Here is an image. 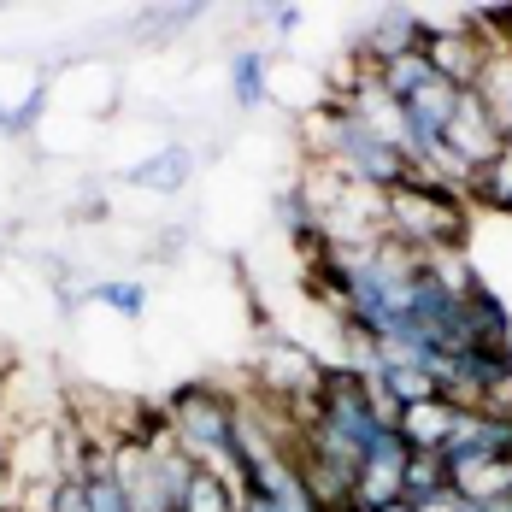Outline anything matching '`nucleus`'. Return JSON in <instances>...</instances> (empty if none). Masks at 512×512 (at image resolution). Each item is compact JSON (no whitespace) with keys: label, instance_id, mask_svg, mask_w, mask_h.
Returning a JSON list of instances; mask_svg holds the SVG:
<instances>
[{"label":"nucleus","instance_id":"1","mask_svg":"<svg viewBox=\"0 0 512 512\" xmlns=\"http://www.w3.org/2000/svg\"><path fill=\"white\" fill-rule=\"evenodd\" d=\"M383 206H389V236L418 254H454L465 242V189L430 177V171L395 183Z\"/></svg>","mask_w":512,"mask_h":512},{"label":"nucleus","instance_id":"2","mask_svg":"<svg viewBox=\"0 0 512 512\" xmlns=\"http://www.w3.org/2000/svg\"><path fill=\"white\" fill-rule=\"evenodd\" d=\"M112 477H118L130 512H183L189 483H195L201 471H195V460H189L177 442H165V448L118 442V448H112Z\"/></svg>","mask_w":512,"mask_h":512},{"label":"nucleus","instance_id":"3","mask_svg":"<svg viewBox=\"0 0 512 512\" xmlns=\"http://www.w3.org/2000/svg\"><path fill=\"white\" fill-rule=\"evenodd\" d=\"M6 483L12 489H53L65 483V424L36 418L6 430Z\"/></svg>","mask_w":512,"mask_h":512},{"label":"nucleus","instance_id":"4","mask_svg":"<svg viewBox=\"0 0 512 512\" xmlns=\"http://www.w3.org/2000/svg\"><path fill=\"white\" fill-rule=\"evenodd\" d=\"M424 59H430V71L448 83V89H477V77H483V59H489V42L460 24V30H424Z\"/></svg>","mask_w":512,"mask_h":512},{"label":"nucleus","instance_id":"5","mask_svg":"<svg viewBox=\"0 0 512 512\" xmlns=\"http://www.w3.org/2000/svg\"><path fill=\"white\" fill-rule=\"evenodd\" d=\"M424 48V12H407V6H389V12H377L371 24H365V36H359V59L377 71V65H389V59H401V53H418Z\"/></svg>","mask_w":512,"mask_h":512},{"label":"nucleus","instance_id":"6","mask_svg":"<svg viewBox=\"0 0 512 512\" xmlns=\"http://www.w3.org/2000/svg\"><path fill=\"white\" fill-rule=\"evenodd\" d=\"M454 418H460V407L436 395V401H418V407L395 412V430H401V442L412 454H442V442L454 436Z\"/></svg>","mask_w":512,"mask_h":512},{"label":"nucleus","instance_id":"7","mask_svg":"<svg viewBox=\"0 0 512 512\" xmlns=\"http://www.w3.org/2000/svg\"><path fill=\"white\" fill-rule=\"evenodd\" d=\"M189 177H195V154H189V148H165V154L142 159V165H124V183H136V189H159V195L189 189Z\"/></svg>","mask_w":512,"mask_h":512},{"label":"nucleus","instance_id":"8","mask_svg":"<svg viewBox=\"0 0 512 512\" xmlns=\"http://www.w3.org/2000/svg\"><path fill=\"white\" fill-rule=\"evenodd\" d=\"M277 224H283V230L295 236V248L307 254V265H312L318 254H324V224H318V212H312V201L301 195V189H295V183H289V189L277 195Z\"/></svg>","mask_w":512,"mask_h":512},{"label":"nucleus","instance_id":"9","mask_svg":"<svg viewBox=\"0 0 512 512\" xmlns=\"http://www.w3.org/2000/svg\"><path fill=\"white\" fill-rule=\"evenodd\" d=\"M448 495H454V477H448L442 454H412L407 477H401V501L407 507H430V501H448Z\"/></svg>","mask_w":512,"mask_h":512},{"label":"nucleus","instance_id":"10","mask_svg":"<svg viewBox=\"0 0 512 512\" xmlns=\"http://www.w3.org/2000/svg\"><path fill=\"white\" fill-rule=\"evenodd\" d=\"M477 95L489 101V112L501 118V136L512 142V48H489L483 77H477Z\"/></svg>","mask_w":512,"mask_h":512},{"label":"nucleus","instance_id":"11","mask_svg":"<svg viewBox=\"0 0 512 512\" xmlns=\"http://www.w3.org/2000/svg\"><path fill=\"white\" fill-rule=\"evenodd\" d=\"M230 95H236L242 112H259V106L271 101V65H265V53L242 48L230 59Z\"/></svg>","mask_w":512,"mask_h":512},{"label":"nucleus","instance_id":"12","mask_svg":"<svg viewBox=\"0 0 512 512\" xmlns=\"http://www.w3.org/2000/svg\"><path fill=\"white\" fill-rule=\"evenodd\" d=\"M371 77H377V89H383L389 101L401 106V101H412V95H418V89H424V83H430L436 71H430V59H424V48H418V53H401V59L377 65Z\"/></svg>","mask_w":512,"mask_h":512},{"label":"nucleus","instance_id":"13","mask_svg":"<svg viewBox=\"0 0 512 512\" xmlns=\"http://www.w3.org/2000/svg\"><path fill=\"white\" fill-rule=\"evenodd\" d=\"M465 195L477 206H495V212H512V142L501 148V154L489 159L471 183H465Z\"/></svg>","mask_w":512,"mask_h":512},{"label":"nucleus","instance_id":"14","mask_svg":"<svg viewBox=\"0 0 512 512\" xmlns=\"http://www.w3.org/2000/svg\"><path fill=\"white\" fill-rule=\"evenodd\" d=\"M454 495H460V501H495V495H512V460L471 465L465 477H454Z\"/></svg>","mask_w":512,"mask_h":512},{"label":"nucleus","instance_id":"15","mask_svg":"<svg viewBox=\"0 0 512 512\" xmlns=\"http://www.w3.org/2000/svg\"><path fill=\"white\" fill-rule=\"evenodd\" d=\"M89 301L112 307L118 318H142V312H148V289L130 283V277H95V283H89Z\"/></svg>","mask_w":512,"mask_h":512},{"label":"nucleus","instance_id":"16","mask_svg":"<svg viewBox=\"0 0 512 512\" xmlns=\"http://www.w3.org/2000/svg\"><path fill=\"white\" fill-rule=\"evenodd\" d=\"M48 512H89V501H83V483H77V477H65V483L53 489V507Z\"/></svg>","mask_w":512,"mask_h":512},{"label":"nucleus","instance_id":"17","mask_svg":"<svg viewBox=\"0 0 512 512\" xmlns=\"http://www.w3.org/2000/svg\"><path fill=\"white\" fill-rule=\"evenodd\" d=\"M271 24H277V30H283V36H289V30H295V24H301V6H283V12H271Z\"/></svg>","mask_w":512,"mask_h":512},{"label":"nucleus","instance_id":"18","mask_svg":"<svg viewBox=\"0 0 512 512\" xmlns=\"http://www.w3.org/2000/svg\"><path fill=\"white\" fill-rule=\"evenodd\" d=\"M0 136H24V130H18V112L6 101H0Z\"/></svg>","mask_w":512,"mask_h":512},{"label":"nucleus","instance_id":"19","mask_svg":"<svg viewBox=\"0 0 512 512\" xmlns=\"http://www.w3.org/2000/svg\"><path fill=\"white\" fill-rule=\"evenodd\" d=\"M412 512H460V495H448V501H430V507H412Z\"/></svg>","mask_w":512,"mask_h":512},{"label":"nucleus","instance_id":"20","mask_svg":"<svg viewBox=\"0 0 512 512\" xmlns=\"http://www.w3.org/2000/svg\"><path fill=\"white\" fill-rule=\"evenodd\" d=\"M483 512H512V495H495V501H477Z\"/></svg>","mask_w":512,"mask_h":512},{"label":"nucleus","instance_id":"21","mask_svg":"<svg viewBox=\"0 0 512 512\" xmlns=\"http://www.w3.org/2000/svg\"><path fill=\"white\" fill-rule=\"evenodd\" d=\"M0 483H6V430H0Z\"/></svg>","mask_w":512,"mask_h":512},{"label":"nucleus","instance_id":"22","mask_svg":"<svg viewBox=\"0 0 512 512\" xmlns=\"http://www.w3.org/2000/svg\"><path fill=\"white\" fill-rule=\"evenodd\" d=\"M460 512H483V507H477V501H460Z\"/></svg>","mask_w":512,"mask_h":512}]
</instances>
